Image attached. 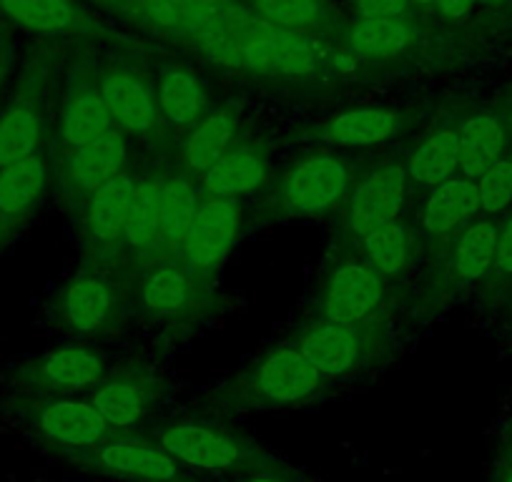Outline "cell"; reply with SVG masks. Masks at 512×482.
<instances>
[{
  "instance_id": "obj_1",
  "label": "cell",
  "mask_w": 512,
  "mask_h": 482,
  "mask_svg": "<svg viewBox=\"0 0 512 482\" xmlns=\"http://www.w3.org/2000/svg\"><path fill=\"white\" fill-rule=\"evenodd\" d=\"M214 63L264 76H309L322 63V46L314 33L272 26L251 13L231 31L201 41Z\"/></svg>"
},
{
  "instance_id": "obj_2",
  "label": "cell",
  "mask_w": 512,
  "mask_h": 482,
  "mask_svg": "<svg viewBox=\"0 0 512 482\" xmlns=\"http://www.w3.org/2000/svg\"><path fill=\"white\" fill-rule=\"evenodd\" d=\"M324 382L327 380L294 344H284L251 362L229 385L221 387L214 395V407L224 412L282 410L317 397Z\"/></svg>"
},
{
  "instance_id": "obj_3",
  "label": "cell",
  "mask_w": 512,
  "mask_h": 482,
  "mask_svg": "<svg viewBox=\"0 0 512 482\" xmlns=\"http://www.w3.org/2000/svg\"><path fill=\"white\" fill-rule=\"evenodd\" d=\"M354 184L357 171L352 161L339 154H309L279 174L256 216L262 221L327 216L347 201Z\"/></svg>"
},
{
  "instance_id": "obj_4",
  "label": "cell",
  "mask_w": 512,
  "mask_h": 482,
  "mask_svg": "<svg viewBox=\"0 0 512 482\" xmlns=\"http://www.w3.org/2000/svg\"><path fill=\"white\" fill-rule=\"evenodd\" d=\"M154 440L191 470L244 475L262 467H279L249 437L214 422H166L154 427Z\"/></svg>"
},
{
  "instance_id": "obj_5",
  "label": "cell",
  "mask_w": 512,
  "mask_h": 482,
  "mask_svg": "<svg viewBox=\"0 0 512 482\" xmlns=\"http://www.w3.org/2000/svg\"><path fill=\"white\" fill-rule=\"evenodd\" d=\"M292 344L324 380H344L382 357L390 344V329L377 314L352 324L319 319L299 329Z\"/></svg>"
},
{
  "instance_id": "obj_6",
  "label": "cell",
  "mask_w": 512,
  "mask_h": 482,
  "mask_svg": "<svg viewBox=\"0 0 512 482\" xmlns=\"http://www.w3.org/2000/svg\"><path fill=\"white\" fill-rule=\"evenodd\" d=\"M73 465L108 480L123 482H191L189 472L156 440L121 432L83 450L63 452Z\"/></svg>"
},
{
  "instance_id": "obj_7",
  "label": "cell",
  "mask_w": 512,
  "mask_h": 482,
  "mask_svg": "<svg viewBox=\"0 0 512 482\" xmlns=\"http://www.w3.org/2000/svg\"><path fill=\"white\" fill-rule=\"evenodd\" d=\"M31 402L28 422L41 435V440L61 452L83 450L113 435H121L103 420L91 400H81L76 395H36V400Z\"/></svg>"
},
{
  "instance_id": "obj_8",
  "label": "cell",
  "mask_w": 512,
  "mask_h": 482,
  "mask_svg": "<svg viewBox=\"0 0 512 482\" xmlns=\"http://www.w3.org/2000/svg\"><path fill=\"white\" fill-rule=\"evenodd\" d=\"M164 392L166 382L151 370L123 367L103 377L88 400L113 430L136 432L164 400Z\"/></svg>"
},
{
  "instance_id": "obj_9",
  "label": "cell",
  "mask_w": 512,
  "mask_h": 482,
  "mask_svg": "<svg viewBox=\"0 0 512 482\" xmlns=\"http://www.w3.org/2000/svg\"><path fill=\"white\" fill-rule=\"evenodd\" d=\"M241 231V206L236 199L201 196L191 229L181 249V264L194 279L206 277L229 257Z\"/></svg>"
},
{
  "instance_id": "obj_10",
  "label": "cell",
  "mask_w": 512,
  "mask_h": 482,
  "mask_svg": "<svg viewBox=\"0 0 512 482\" xmlns=\"http://www.w3.org/2000/svg\"><path fill=\"white\" fill-rule=\"evenodd\" d=\"M407 184H410L407 169L400 161L382 164L362 176L344 201V234L352 241H359L384 221L397 219L405 206Z\"/></svg>"
},
{
  "instance_id": "obj_11",
  "label": "cell",
  "mask_w": 512,
  "mask_h": 482,
  "mask_svg": "<svg viewBox=\"0 0 512 482\" xmlns=\"http://www.w3.org/2000/svg\"><path fill=\"white\" fill-rule=\"evenodd\" d=\"M128 169V146L118 129L98 136L91 144L66 151L58 164V186L68 204L83 209L93 191L101 189L108 179Z\"/></svg>"
},
{
  "instance_id": "obj_12",
  "label": "cell",
  "mask_w": 512,
  "mask_h": 482,
  "mask_svg": "<svg viewBox=\"0 0 512 482\" xmlns=\"http://www.w3.org/2000/svg\"><path fill=\"white\" fill-rule=\"evenodd\" d=\"M96 81L118 131L141 139L159 134L164 124H161L156 91L141 73H136L134 68L108 66L96 73Z\"/></svg>"
},
{
  "instance_id": "obj_13",
  "label": "cell",
  "mask_w": 512,
  "mask_h": 482,
  "mask_svg": "<svg viewBox=\"0 0 512 482\" xmlns=\"http://www.w3.org/2000/svg\"><path fill=\"white\" fill-rule=\"evenodd\" d=\"M108 375L106 359L96 349L61 347L41 354L21 370L23 385L36 395H81Z\"/></svg>"
},
{
  "instance_id": "obj_14",
  "label": "cell",
  "mask_w": 512,
  "mask_h": 482,
  "mask_svg": "<svg viewBox=\"0 0 512 482\" xmlns=\"http://www.w3.org/2000/svg\"><path fill=\"white\" fill-rule=\"evenodd\" d=\"M384 299V277L364 262H344L329 272L319 294V319L324 322H362L377 314Z\"/></svg>"
},
{
  "instance_id": "obj_15",
  "label": "cell",
  "mask_w": 512,
  "mask_h": 482,
  "mask_svg": "<svg viewBox=\"0 0 512 482\" xmlns=\"http://www.w3.org/2000/svg\"><path fill=\"white\" fill-rule=\"evenodd\" d=\"M43 76L31 73L21 81L16 96L0 113V166L38 154L46 144L48 116Z\"/></svg>"
},
{
  "instance_id": "obj_16",
  "label": "cell",
  "mask_w": 512,
  "mask_h": 482,
  "mask_svg": "<svg viewBox=\"0 0 512 482\" xmlns=\"http://www.w3.org/2000/svg\"><path fill=\"white\" fill-rule=\"evenodd\" d=\"M111 129H116V126H113L111 113H108L101 91H98L96 76L83 71V68H73L66 78L61 118H58L61 146L66 151H73L83 144H91Z\"/></svg>"
},
{
  "instance_id": "obj_17",
  "label": "cell",
  "mask_w": 512,
  "mask_h": 482,
  "mask_svg": "<svg viewBox=\"0 0 512 482\" xmlns=\"http://www.w3.org/2000/svg\"><path fill=\"white\" fill-rule=\"evenodd\" d=\"M241 126V111L234 103H224L219 108H211L199 124L186 131V139L179 151V169L184 174L204 176L216 161L224 159L236 146Z\"/></svg>"
},
{
  "instance_id": "obj_18",
  "label": "cell",
  "mask_w": 512,
  "mask_h": 482,
  "mask_svg": "<svg viewBox=\"0 0 512 482\" xmlns=\"http://www.w3.org/2000/svg\"><path fill=\"white\" fill-rule=\"evenodd\" d=\"M269 181V146L264 141L236 144L204 176H199L201 194L219 199H239L264 189Z\"/></svg>"
},
{
  "instance_id": "obj_19",
  "label": "cell",
  "mask_w": 512,
  "mask_h": 482,
  "mask_svg": "<svg viewBox=\"0 0 512 482\" xmlns=\"http://www.w3.org/2000/svg\"><path fill=\"white\" fill-rule=\"evenodd\" d=\"M410 126V116L400 108H352L327 118L317 136L337 149H364L395 139Z\"/></svg>"
},
{
  "instance_id": "obj_20",
  "label": "cell",
  "mask_w": 512,
  "mask_h": 482,
  "mask_svg": "<svg viewBox=\"0 0 512 482\" xmlns=\"http://www.w3.org/2000/svg\"><path fill=\"white\" fill-rule=\"evenodd\" d=\"M136 176L128 169L108 179L101 189L93 191L91 199L83 206V224L91 244L96 247H116L123 241L128 211L134 201Z\"/></svg>"
},
{
  "instance_id": "obj_21",
  "label": "cell",
  "mask_w": 512,
  "mask_h": 482,
  "mask_svg": "<svg viewBox=\"0 0 512 482\" xmlns=\"http://www.w3.org/2000/svg\"><path fill=\"white\" fill-rule=\"evenodd\" d=\"M0 16L38 36H88L98 26L73 0H0Z\"/></svg>"
},
{
  "instance_id": "obj_22",
  "label": "cell",
  "mask_w": 512,
  "mask_h": 482,
  "mask_svg": "<svg viewBox=\"0 0 512 482\" xmlns=\"http://www.w3.org/2000/svg\"><path fill=\"white\" fill-rule=\"evenodd\" d=\"M154 91L161 124L171 131H191L211 111L204 83L186 68H166Z\"/></svg>"
},
{
  "instance_id": "obj_23",
  "label": "cell",
  "mask_w": 512,
  "mask_h": 482,
  "mask_svg": "<svg viewBox=\"0 0 512 482\" xmlns=\"http://www.w3.org/2000/svg\"><path fill=\"white\" fill-rule=\"evenodd\" d=\"M51 169L43 151L0 166V221L13 224L31 214L46 191Z\"/></svg>"
},
{
  "instance_id": "obj_24",
  "label": "cell",
  "mask_w": 512,
  "mask_h": 482,
  "mask_svg": "<svg viewBox=\"0 0 512 482\" xmlns=\"http://www.w3.org/2000/svg\"><path fill=\"white\" fill-rule=\"evenodd\" d=\"M199 179L176 171V174L164 176L161 181V236L159 249L179 259L184 249L186 234L191 229L196 209L201 201V186L196 184Z\"/></svg>"
},
{
  "instance_id": "obj_25",
  "label": "cell",
  "mask_w": 512,
  "mask_h": 482,
  "mask_svg": "<svg viewBox=\"0 0 512 482\" xmlns=\"http://www.w3.org/2000/svg\"><path fill=\"white\" fill-rule=\"evenodd\" d=\"M477 211H480V194H477L475 181L465 176H452L430 189L420 219L422 231L432 239L447 236L467 219H472Z\"/></svg>"
},
{
  "instance_id": "obj_26",
  "label": "cell",
  "mask_w": 512,
  "mask_h": 482,
  "mask_svg": "<svg viewBox=\"0 0 512 482\" xmlns=\"http://www.w3.org/2000/svg\"><path fill=\"white\" fill-rule=\"evenodd\" d=\"M407 179L417 186L442 184L460 174V126H442L420 141L405 161Z\"/></svg>"
},
{
  "instance_id": "obj_27",
  "label": "cell",
  "mask_w": 512,
  "mask_h": 482,
  "mask_svg": "<svg viewBox=\"0 0 512 482\" xmlns=\"http://www.w3.org/2000/svg\"><path fill=\"white\" fill-rule=\"evenodd\" d=\"M113 307H116V294H113L111 284L96 274H88V277L68 284L58 302L63 324L81 334L98 332L111 319Z\"/></svg>"
},
{
  "instance_id": "obj_28",
  "label": "cell",
  "mask_w": 512,
  "mask_h": 482,
  "mask_svg": "<svg viewBox=\"0 0 512 482\" xmlns=\"http://www.w3.org/2000/svg\"><path fill=\"white\" fill-rule=\"evenodd\" d=\"M141 307L154 317H181L196 302V279L184 264H156L139 289Z\"/></svg>"
},
{
  "instance_id": "obj_29",
  "label": "cell",
  "mask_w": 512,
  "mask_h": 482,
  "mask_svg": "<svg viewBox=\"0 0 512 482\" xmlns=\"http://www.w3.org/2000/svg\"><path fill=\"white\" fill-rule=\"evenodd\" d=\"M507 134L505 126L492 113H480L460 126V176L477 181L485 169L502 159Z\"/></svg>"
},
{
  "instance_id": "obj_30",
  "label": "cell",
  "mask_w": 512,
  "mask_h": 482,
  "mask_svg": "<svg viewBox=\"0 0 512 482\" xmlns=\"http://www.w3.org/2000/svg\"><path fill=\"white\" fill-rule=\"evenodd\" d=\"M161 176L136 181L123 241L131 252H156L161 236Z\"/></svg>"
},
{
  "instance_id": "obj_31",
  "label": "cell",
  "mask_w": 512,
  "mask_h": 482,
  "mask_svg": "<svg viewBox=\"0 0 512 482\" xmlns=\"http://www.w3.org/2000/svg\"><path fill=\"white\" fill-rule=\"evenodd\" d=\"M417 38V28L405 18H362L347 33V43L357 56H400Z\"/></svg>"
},
{
  "instance_id": "obj_32",
  "label": "cell",
  "mask_w": 512,
  "mask_h": 482,
  "mask_svg": "<svg viewBox=\"0 0 512 482\" xmlns=\"http://www.w3.org/2000/svg\"><path fill=\"white\" fill-rule=\"evenodd\" d=\"M359 252H362V262L382 277H397L405 272L407 259H410V234H407L405 221L397 216L367 231L359 239Z\"/></svg>"
},
{
  "instance_id": "obj_33",
  "label": "cell",
  "mask_w": 512,
  "mask_h": 482,
  "mask_svg": "<svg viewBox=\"0 0 512 482\" xmlns=\"http://www.w3.org/2000/svg\"><path fill=\"white\" fill-rule=\"evenodd\" d=\"M497 259V226L492 221H477L467 226L455 241L450 269L457 279H480L495 267Z\"/></svg>"
},
{
  "instance_id": "obj_34",
  "label": "cell",
  "mask_w": 512,
  "mask_h": 482,
  "mask_svg": "<svg viewBox=\"0 0 512 482\" xmlns=\"http://www.w3.org/2000/svg\"><path fill=\"white\" fill-rule=\"evenodd\" d=\"M249 8L262 21L289 31L319 33L329 26V6L324 0H249Z\"/></svg>"
},
{
  "instance_id": "obj_35",
  "label": "cell",
  "mask_w": 512,
  "mask_h": 482,
  "mask_svg": "<svg viewBox=\"0 0 512 482\" xmlns=\"http://www.w3.org/2000/svg\"><path fill=\"white\" fill-rule=\"evenodd\" d=\"M475 184L482 211H487V214L505 211L512 204V161L497 159Z\"/></svg>"
},
{
  "instance_id": "obj_36",
  "label": "cell",
  "mask_w": 512,
  "mask_h": 482,
  "mask_svg": "<svg viewBox=\"0 0 512 482\" xmlns=\"http://www.w3.org/2000/svg\"><path fill=\"white\" fill-rule=\"evenodd\" d=\"M410 0H354L359 18H405Z\"/></svg>"
},
{
  "instance_id": "obj_37",
  "label": "cell",
  "mask_w": 512,
  "mask_h": 482,
  "mask_svg": "<svg viewBox=\"0 0 512 482\" xmlns=\"http://www.w3.org/2000/svg\"><path fill=\"white\" fill-rule=\"evenodd\" d=\"M495 267L500 272L512 274V216L502 224V229L497 231V259Z\"/></svg>"
},
{
  "instance_id": "obj_38",
  "label": "cell",
  "mask_w": 512,
  "mask_h": 482,
  "mask_svg": "<svg viewBox=\"0 0 512 482\" xmlns=\"http://www.w3.org/2000/svg\"><path fill=\"white\" fill-rule=\"evenodd\" d=\"M477 0H435L432 6H437V11L445 18H452V21H460V18H467L475 8Z\"/></svg>"
},
{
  "instance_id": "obj_39",
  "label": "cell",
  "mask_w": 512,
  "mask_h": 482,
  "mask_svg": "<svg viewBox=\"0 0 512 482\" xmlns=\"http://www.w3.org/2000/svg\"><path fill=\"white\" fill-rule=\"evenodd\" d=\"M236 477H239V482H294L289 477H284L277 467H262V470H251Z\"/></svg>"
},
{
  "instance_id": "obj_40",
  "label": "cell",
  "mask_w": 512,
  "mask_h": 482,
  "mask_svg": "<svg viewBox=\"0 0 512 482\" xmlns=\"http://www.w3.org/2000/svg\"><path fill=\"white\" fill-rule=\"evenodd\" d=\"M492 482H512V452L497 462V470H495V477H492Z\"/></svg>"
},
{
  "instance_id": "obj_41",
  "label": "cell",
  "mask_w": 512,
  "mask_h": 482,
  "mask_svg": "<svg viewBox=\"0 0 512 482\" xmlns=\"http://www.w3.org/2000/svg\"><path fill=\"white\" fill-rule=\"evenodd\" d=\"M412 6H432V3H435V0H410Z\"/></svg>"
},
{
  "instance_id": "obj_42",
  "label": "cell",
  "mask_w": 512,
  "mask_h": 482,
  "mask_svg": "<svg viewBox=\"0 0 512 482\" xmlns=\"http://www.w3.org/2000/svg\"><path fill=\"white\" fill-rule=\"evenodd\" d=\"M477 3H485V6H492V3H502V0H477Z\"/></svg>"
}]
</instances>
